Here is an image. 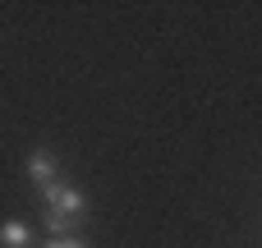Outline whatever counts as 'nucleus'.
Listing matches in <instances>:
<instances>
[{
  "instance_id": "obj_1",
  "label": "nucleus",
  "mask_w": 262,
  "mask_h": 248,
  "mask_svg": "<svg viewBox=\"0 0 262 248\" xmlns=\"http://www.w3.org/2000/svg\"><path fill=\"white\" fill-rule=\"evenodd\" d=\"M41 202H46V212L69 216V221H83V216H88L83 189H69V184H46V189H41Z\"/></svg>"
},
{
  "instance_id": "obj_3",
  "label": "nucleus",
  "mask_w": 262,
  "mask_h": 248,
  "mask_svg": "<svg viewBox=\"0 0 262 248\" xmlns=\"http://www.w3.org/2000/svg\"><path fill=\"white\" fill-rule=\"evenodd\" d=\"M32 244V230L23 221H5L0 226V248H28Z\"/></svg>"
},
{
  "instance_id": "obj_2",
  "label": "nucleus",
  "mask_w": 262,
  "mask_h": 248,
  "mask_svg": "<svg viewBox=\"0 0 262 248\" xmlns=\"http://www.w3.org/2000/svg\"><path fill=\"white\" fill-rule=\"evenodd\" d=\"M55 170H60V161H55V152H46V147H37V152H28V179H32L37 189H46V184H55Z\"/></svg>"
},
{
  "instance_id": "obj_4",
  "label": "nucleus",
  "mask_w": 262,
  "mask_h": 248,
  "mask_svg": "<svg viewBox=\"0 0 262 248\" xmlns=\"http://www.w3.org/2000/svg\"><path fill=\"white\" fill-rule=\"evenodd\" d=\"M46 248H83V244H78V239H51Z\"/></svg>"
}]
</instances>
